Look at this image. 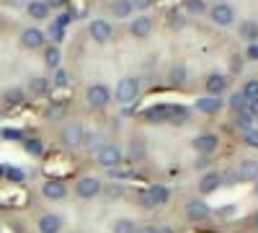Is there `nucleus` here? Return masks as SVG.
<instances>
[{
  "label": "nucleus",
  "instance_id": "nucleus-44",
  "mask_svg": "<svg viewBox=\"0 0 258 233\" xmlns=\"http://www.w3.org/2000/svg\"><path fill=\"white\" fill-rule=\"evenodd\" d=\"M44 3L49 8H64V6H68V0H44Z\"/></svg>",
  "mask_w": 258,
  "mask_h": 233
},
{
  "label": "nucleus",
  "instance_id": "nucleus-2",
  "mask_svg": "<svg viewBox=\"0 0 258 233\" xmlns=\"http://www.w3.org/2000/svg\"><path fill=\"white\" fill-rule=\"evenodd\" d=\"M83 135H85V130H83L80 122H68L59 132V143L68 148V151H75V148L83 145Z\"/></svg>",
  "mask_w": 258,
  "mask_h": 233
},
{
  "label": "nucleus",
  "instance_id": "nucleus-49",
  "mask_svg": "<svg viewBox=\"0 0 258 233\" xmlns=\"http://www.w3.org/2000/svg\"><path fill=\"white\" fill-rule=\"evenodd\" d=\"M253 225H255V228H258V213H255V215H253Z\"/></svg>",
  "mask_w": 258,
  "mask_h": 233
},
{
  "label": "nucleus",
  "instance_id": "nucleus-11",
  "mask_svg": "<svg viewBox=\"0 0 258 233\" xmlns=\"http://www.w3.org/2000/svg\"><path fill=\"white\" fill-rule=\"evenodd\" d=\"M170 114H173V107H165V104H158V107H150L142 112L145 122H150V124H168Z\"/></svg>",
  "mask_w": 258,
  "mask_h": 233
},
{
  "label": "nucleus",
  "instance_id": "nucleus-1",
  "mask_svg": "<svg viewBox=\"0 0 258 233\" xmlns=\"http://www.w3.org/2000/svg\"><path fill=\"white\" fill-rule=\"evenodd\" d=\"M140 96V80L137 78H121L114 88V99L119 104H135Z\"/></svg>",
  "mask_w": 258,
  "mask_h": 233
},
{
  "label": "nucleus",
  "instance_id": "nucleus-29",
  "mask_svg": "<svg viewBox=\"0 0 258 233\" xmlns=\"http://www.w3.org/2000/svg\"><path fill=\"white\" fill-rule=\"evenodd\" d=\"M111 233H135V223L129 218H116L111 223Z\"/></svg>",
  "mask_w": 258,
  "mask_h": 233
},
{
  "label": "nucleus",
  "instance_id": "nucleus-9",
  "mask_svg": "<svg viewBox=\"0 0 258 233\" xmlns=\"http://www.w3.org/2000/svg\"><path fill=\"white\" fill-rule=\"evenodd\" d=\"M235 181H255L258 179V158H243L232 171Z\"/></svg>",
  "mask_w": 258,
  "mask_h": 233
},
{
  "label": "nucleus",
  "instance_id": "nucleus-36",
  "mask_svg": "<svg viewBox=\"0 0 258 233\" xmlns=\"http://www.w3.org/2000/svg\"><path fill=\"white\" fill-rule=\"evenodd\" d=\"M253 122H255V119H253V117H250L248 112H243V114H238V122H235V124H238V130H243V132H248V130H250V127H255Z\"/></svg>",
  "mask_w": 258,
  "mask_h": 233
},
{
  "label": "nucleus",
  "instance_id": "nucleus-19",
  "mask_svg": "<svg viewBox=\"0 0 258 233\" xmlns=\"http://www.w3.org/2000/svg\"><path fill=\"white\" fill-rule=\"evenodd\" d=\"M26 13L34 21H47L49 18V6L44 3V0H31V3H26Z\"/></svg>",
  "mask_w": 258,
  "mask_h": 233
},
{
  "label": "nucleus",
  "instance_id": "nucleus-16",
  "mask_svg": "<svg viewBox=\"0 0 258 233\" xmlns=\"http://www.w3.org/2000/svg\"><path fill=\"white\" fill-rule=\"evenodd\" d=\"M222 107H225V101L220 96H202V99H197V112H202V114H217Z\"/></svg>",
  "mask_w": 258,
  "mask_h": 233
},
{
  "label": "nucleus",
  "instance_id": "nucleus-50",
  "mask_svg": "<svg viewBox=\"0 0 258 233\" xmlns=\"http://www.w3.org/2000/svg\"><path fill=\"white\" fill-rule=\"evenodd\" d=\"M255 197H258V179H255Z\"/></svg>",
  "mask_w": 258,
  "mask_h": 233
},
{
  "label": "nucleus",
  "instance_id": "nucleus-47",
  "mask_svg": "<svg viewBox=\"0 0 258 233\" xmlns=\"http://www.w3.org/2000/svg\"><path fill=\"white\" fill-rule=\"evenodd\" d=\"M52 34H54V39L59 41V39H62V26H59V24H54V26H52Z\"/></svg>",
  "mask_w": 258,
  "mask_h": 233
},
{
  "label": "nucleus",
  "instance_id": "nucleus-28",
  "mask_svg": "<svg viewBox=\"0 0 258 233\" xmlns=\"http://www.w3.org/2000/svg\"><path fill=\"white\" fill-rule=\"evenodd\" d=\"M168 80L173 83V86H183V83H186V68L181 65V62H178V65H173V68H170V75H168Z\"/></svg>",
  "mask_w": 258,
  "mask_h": 233
},
{
  "label": "nucleus",
  "instance_id": "nucleus-40",
  "mask_svg": "<svg viewBox=\"0 0 258 233\" xmlns=\"http://www.w3.org/2000/svg\"><path fill=\"white\" fill-rule=\"evenodd\" d=\"M129 153H132V158H135V156L140 158V156L145 153V148H142V140H132V148H129Z\"/></svg>",
  "mask_w": 258,
  "mask_h": 233
},
{
  "label": "nucleus",
  "instance_id": "nucleus-34",
  "mask_svg": "<svg viewBox=\"0 0 258 233\" xmlns=\"http://www.w3.org/2000/svg\"><path fill=\"white\" fill-rule=\"evenodd\" d=\"M204 11H207V3H204V0H186V13L199 16V13H204Z\"/></svg>",
  "mask_w": 258,
  "mask_h": 233
},
{
  "label": "nucleus",
  "instance_id": "nucleus-22",
  "mask_svg": "<svg viewBox=\"0 0 258 233\" xmlns=\"http://www.w3.org/2000/svg\"><path fill=\"white\" fill-rule=\"evenodd\" d=\"M49 86H52V80H47L44 75H36V78L29 80V86H26V88H29L31 96H44V94L49 91Z\"/></svg>",
  "mask_w": 258,
  "mask_h": 233
},
{
  "label": "nucleus",
  "instance_id": "nucleus-8",
  "mask_svg": "<svg viewBox=\"0 0 258 233\" xmlns=\"http://www.w3.org/2000/svg\"><path fill=\"white\" fill-rule=\"evenodd\" d=\"M47 44V36H44V31L41 29H36V26H29V29H24L21 31V47L24 50H41Z\"/></svg>",
  "mask_w": 258,
  "mask_h": 233
},
{
  "label": "nucleus",
  "instance_id": "nucleus-35",
  "mask_svg": "<svg viewBox=\"0 0 258 233\" xmlns=\"http://www.w3.org/2000/svg\"><path fill=\"white\" fill-rule=\"evenodd\" d=\"M47 117H49L52 122L62 119V117H64V104H59V101H52V107L47 109Z\"/></svg>",
  "mask_w": 258,
  "mask_h": 233
},
{
  "label": "nucleus",
  "instance_id": "nucleus-13",
  "mask_svg": "<svg viewBox=\"0 0 258 233\" xmlns=\"http://www.w3.org/2000/svg\"><path fill=\"white\" fill-rule=\"evenodd\" d=\"M186 215H188V220H207V218H212V207L204 200H188Z\"/></svg>",
  "mask_w": 258,
  "mask_h": 233
},
{
  "label": "nucleus",
  "instance_id": "nucleus-31",
  "mask_svg": "<svg viewBox=\"0 0 258 233\" xmlns=\"http://www.w3.org/2000/svg\"><path fill=\"white\" fill-rule=\"evenodd\" d=\"M24 148H26V153H31V156H41V151H44V145H41L39 137H26Z\"/></svg>",
  "mask_w": 258,
  "mask_h": 233
},
{
  "label": "nucleus",
  "instance_id": "nucleus-23",
  "mask_svg": "<svg viewBox=\"0 0 258 233\" xmlns=\"http://www.w3.org/2000/svg\"><path fill=\"white\" fill-rule=\"evenodd\" d=\"M109 11L114 13V18H129V16L135 13V8H132V3H129V0H111Z\"/></svg>",
  "mask_w": 258,
  "mask_h": 233
},
{
  "label": "nucleus",
  "instance_id": "nucleus-3",
  "mask_svg": "<svg viewBox=\"0 0 258 233\" xmlns=\"http://www.w3.org/2000/svg\"><path fill=\"white\" fill-rule=\"evenodd\" d=\"M109 101H111V91L103 86V83H93V86L85 91V104H88L91 109H103V107H109Z\"/></svg>",
  "mask_w": 258,
  "mask_h": 233
},
{
  "label": "nucleus",
  "instance_id": "nucleus-18",
  "mask_svg": "<svg viewBox=\"0 0 258 233\" xmlns=\"http://www.w3.org/2000/svg\"><path fill=\"white\" fill-rule=\"evenodd\" d=\"M36 228H39V233H59L62 230V218L59 215H41L39 218V223H36Z\"/></svg>",
  "mask_w": 258,
  "mask_h": 233
},
{
  "label": "nucleus",
  "instance_id": "nucleus-38",
  "mask_svg": "<svg viewBox=\"0 0 258 233\" xmlns=\"http://www.w3.org/2000/svg\"><path fill=\"white\" fill-rule=\"evenodd\" d=\"M243 62H245L243 55H232V57H230V70H232V73H240V70H243Z\"/></svg>",
  "mask_w": 258,
  "mask_h": 233
},
{
  "label": "nucleus",
  "instance_id": "nucleus-51",
  "mask_svg": "<svg viewBox=\"0 0 258 233\" xmlns=\"http://www.w3.org/2000/svg\"><path fill=\"white\" fill-rule=\"evenodd\" d=\"M3 174H6V171H3V166H0V176H3Z\"/></svg>",
  "mask_w": 258,
  "mask_h": 233
},
{
  "label": "nucleus",
  "instance_id": "nucleus-37",
  "mask_svg": "<svg viewBox=\"0 0 258 233\" xmlns=\"http://www.w3.org/2000/svg\"><path fill=\"white\" fill-rule=\"evenodd\" d=\"M245 135V145H250V148H258V127H250L248 132H243Z\"/></svg>",
  "mask_w": 258,
  "mask_h": 233
},
{
  "label": "nucleus",
  "instance_id": "nucleus-6",
  "mask_svg": "<svg viewBox=\"0 0 258 233\" xmlns=\"http://www.w3.org/2000/svg\"><path fill=\"white\" fill-rule=\"evenodd\" d=\"M101 192H103V184H101L98 176H83V179H78V184H75V195H78L80 200H93V197H98Z\"/></svg>",
  "mask_w": 258,
  "mask_h": 233
},
{
  "label": "nucleus",
  "instance_id": "nucleus-14",
  "mask_svg": "<svg viewBox=\"0 0 258 233\" xmlns=\"http://www.w3.org/2000/svg\"><path fill=\"white\" fill-rule=\"evenodd\" d=\"M227 75H220V73H212L207 80H204V88H207V94L209 96H222L225 91H227Z\"/></svg>",
  "mask_w": 258,
  "mask_h": 233
},
{
  "label": "nucleus",
  "instance_id": "nucleus-33",
  "mask_svg": "<svg viewBox=\"0 0 258 233\" xmlns=\"http://www.w3.org/2000/svg\"><path fill=\"white\" fill-rule=\"evenodd\" d=\"M183 24H186V18H183L181 11H170L168 13V26L170 29H183Z\"/></svg>",
  "mask_w": 258,
  "mask_h": 233
},
{
  "label": "nucleus",
  "instance_id": "nucleus-27",
  "mask_svg": "<svg viewBox=\"0 0 258 233\" xmlns=\"http://www.w3.org/2000/svg\"><path fill=\"white\" fill-rule=\"evenodd\" d=\"M101 135L98 132H91V135H83V145L80 148H85L88 153H93V151H101Z\"/></svg>",
  "mask_w": 258,
  "mask_h": 233
},
{
  "label": "nucleus",
  "instance_id": "nucleus-10",
  "mask_svg": "<svg viewBox=\"0 0 258 233\" xmlns=\"http://www.w3.org/2000/svg\"><path fill=\"white\" fill-rule=\"evenodd\" d=\"M191 145H194V151H197V153L212 156V153H217V148H220V137L212 135V132H204V135H197V137H194Z\"/></svg>",
  "mask_w": 258,
  "mask_h": 233
},
{
  "label": "nucleus",
  "instance_id": "nucleus-45",
  "mask_svg": "<svg viewBox=\"0 0 258 233\" xmlns=\"http://www.w3.org/2000/svg\"><path fill=\"white\" fill-rule=\"evenodd\" d=\"M135 233H158V228H153V225H137Z\"/></svg>",
  "mask_w": 258,
  "mask_h": 233
},
{
  "label": "nucleus",
  "instance_id": "nucleus-12",
  "mask_svg": "<svg viewBox=\"0 0 258 233\" xmlns=\"http://www.w3.org/2000/svg\"><path fill=\"white\" fill-rule=\"evenodd\" d=\"M129 34H132L135 39H147L150 34H153V18L150 16H137L129 21Z\"/></svg>",
  "mask_w": 258,
  "mask_h": 233
},
{
  "label": "nucleus",
  "instance_id": "nucleus-32",
  "mask_svg": "<svg viewBox=\"0 0 258 233\" xmlns=\"http://www.w3.org/2000/svg\"><path fill=\"white\" fill-rule=\"evenodd\" d=\"M243 91V96L248 99V101H255L258 99V80L253 78V80H245V86L240 88Z\"/></svg>",
  "mask_w": 258,
  "mask_h": 233
},
{
  "label": "nucleus",
  "instance_id": "nucleus-15",
  "mask_svg": "<svg viewBox=\"0 0 258 233\" xmlns=\"http://www.w3.org/2000/svg\"><path fill=\"white\" fill-rule=\"evenodd\" d=\"M41 195H44L47 200H64L68 197V187H64L62 181H57V179H49V181L41 184Z\"/></svg>",
  "mask_w": 258,
  "mask_h": 233
},
{
  "label": "nucleus",
  "instance_id": "nucleus-41",
  "mask_svg": "<svg viewBox=\"0 0 258 233\" xmlns=\"http://www.w3.org/2000/svg\"><path fill=\"white\" fill-rule=\"evenodd\" d=\"M129 3H132L135 11H147L150 6H153V0H129Z\"/></svg>",
  "mask_w": 258,
  "mask_h": 233
},
{
  "label": "nucleus",
  "instance_id": "nucleus-26",
  "mask_svg": "<svg viewBox=\"0 0 258 233\" xmlns=\"http://www.w3.org/2000/svg\"><path fill=\"white\" fill-rule=\"evenodd\" d=\"M230 109L238 112V114H243V112L248 109V99L243 96V91H235V94L230 96Z\"/></svg>",
  "mask_w": 258,
  "mask_h": 233
},
{
  "label": "nucleus",
  "instance_id": "nucleus-24",
  "mask_svg": "<svg viewBox=\"0 0 258 233\" xmlns=\"http://www.w3.org/2000/svg\"><path fill=\"white\" fill-rule=\"evenodd\" d=\"M21 104H24V91L21 88H6L3 91V107L16 109V107H21Z\"/></svg>",
  "mask_w": 258,
  "mask_h": 233
},
{
  "label": "nucleus",
  "instance_id": "nucleus-25",
  "mask_svg": "<svg viewBox=\"0 0 258 233\" xmlns=\"http://www.w3.org/2000/svg\"><path fill=\"white\" fill-rule=\"evenodd\" d=\"M59 62H62L59 47H47V50H44V65L52 68V70H59Z\"/></svg>",
  "mask_w": 258,
  "mask_h": 233
},
{
  "label": "nucleus",
  "instance_id": "nucleus-42",
  "mask_svg": "<svg viewBox=\"0 0 258 233\" xmlns=\"http://www.w3.org/2000/svg\"><path fill=\"white\" fill-rule=\"evenodd\" d=\"M3 135H6L8 140H24V132H18V130H6Z\"/></svg>",
  "mask_w": 258,
  "mask_h": 233
},
{
  "label": "nucleus",
  "instance_id": "nucleus-7",
  "mask_svg": "<svg viewBox=\"0 0 258 233\" xmlns=\"http://www.w3.org/2000/svg\"><path fill=\"white\" fill-rule=\"evenodd\" d=\"M88 34H91V39L96 41V44H106V41H111L114 29H111V24L106 18H93L88 24Z\"/></svg>",
  "mask_w": 258,
  "mask_h": 233
},
{
  "label": "nucleus",
  "instance_id": "nucleus-43",
  "mask_svg": "<svg viewBox=\"0 0 258 233\" xmlns=\"http://www.w3.org/2000/svg\"><path fill=\"white\" fill-rule=\"evenodd\" d=\"M245 57H248V60H258V41H255V44H250V47H248Z\"/></svg>",
  "mask_w": 258,
  "mask_h": 233
},
{
  "label": "nucleus",
  "instance_id": "nucleus-48",
  "mask_svg": "<svg viewBox=\"0 0 258 233\" xmlns=\"http://www.w3.org/2000/svg\"><path fill=\"white\" fill-rule=\"evenodd\" d=\"M109 195H111V197H119V195H121V187H111Z\"/></svg>",
  "mask_w": 258,
  "mask_h": 233
},
{
  "label": "nucleus",
  "instance_id": "nucleus-46",
  "mask_svg": "<svg viewBox=\"0 0 258 233\" xmlns=\"http://www.w3.org/2000/svg\"><path fill=\"white\" fill-rule=\"evenodd\" d=\"M3 6H8V8H18V6H24V0H3Z\"/></svg>",
  "mask_w": 258,
  "mask_h": 233
},
{
  "label": "nucleus",
  "instance_id": "nucleus-5",
  "mask_svg": "<svg viewBox=\"0 0 258 233\" xmlns=\"http://www.w3.org/2000/svg\"><path fill=\"white\" fill-rule=\"evenodd\" d=\"M96 158H98V166H103V168H116V166H121L124 153H121V148H119V145L106 143V145H101V151H98Z\"/></svg>",
  "mask_w": 258,
  "mask_h": 233
},
{
  "label": "nucleus",
  "instance_id": "nucleus-30",
  "mask_svg": "<svg viewBox=\"0 0 258 233\" xmlns=\"http://www.w3.org/2000/svg\"><path fill=\"white\" fill-rule=\"evenodd\" d=\"M52 86L54 88H68L70 86V75H68V70H54V78H52Z\"/></svg>",
  "mask_w": 258,
  "mask_h": 233
},
{
  "label": "nucleus",
  "instance_id": "nucleus-21",
  "mask_svg": "<svg viewBox=\"0 0 258 233\" xmlns=\"http://www.w3.org/2000/svg\"><path fill=\"white\" fill-rule=\"evenodd\" d=\"M238 34H240V39H245V41H250V44H255V41H258V24H255V21H240Z\"/></svg>",
  "mask_w": 258,
  "mask_h": 233
},
{
  "label": "nucleus",
  "instance_id": "nucleus-20",
  "mask_svg": "<svg viewBox=\"0 0 258 233\" xmlns=\"http://www.w3.org/2000/svg\"><path fill=\"white\" fill-rule=\"evenodd\" d=\"M147 197H150V205L153 207H160V205H165L168 202V189L163 187V184H155V187H150L147 189Z\"/></svg>",
  "mask_w": 258,
  "mask_h": 233
},
{
  "label": "nucleus",
  "instance_id": "nucleus-17",
  "mask_svg": "<svg viewBox=\"0 0 258 233\" xmlns=\"http://www.w3.org/2000/svg\"><path fill=\"white\" fill-rule=\"evenodd\" d=\"M220 187H222V174H220V171H209V174H204L202 181H199V192H202V195H212V192H217Z\"/></svg>",
  "mask_w": 258,
  "mask_h": 233
},
{
  "label": "nucleus",
  "instance_id": "nucleus-39",
  "mask_svg": "<svg viewBox=\"0 0 258 233\" xmlns=\"http://www.w3.org/2000/svg\"><path fill=\"white\" fill-rule=\"evenodd\" d=\"M6 176L11 181H24V171H21V168H6Z\"/></svg>",
  "mask_w": 258,
  "mask_h": 233
},
{
  "label": "nucleus",
  "instance_id": "nucleus-4",
  "mask_svg": "<svg viewBox=\"0 0 258 233\" xmlns=\"http://www.w3.org/2000/svg\"><path fill=\"white\" fill-rule=\"evenodd\" d=\"M235 18H238V16H235V8L230 3H214L209 8V21L214 26H232Z\"/></svg>",
  "mask_w": 258,
  "mask_h": 233
}]
</instances>
